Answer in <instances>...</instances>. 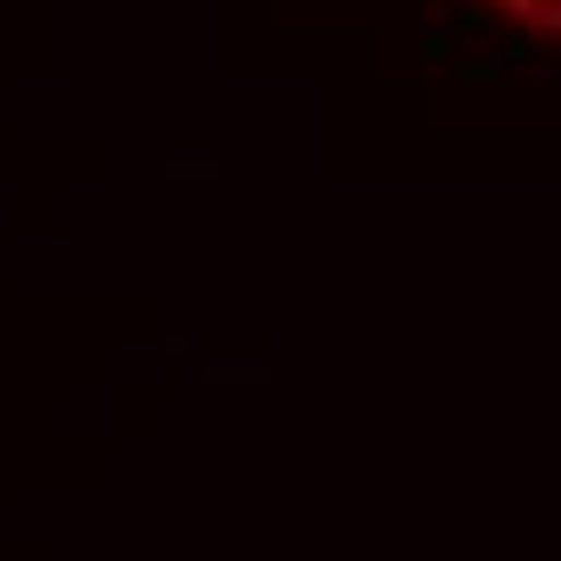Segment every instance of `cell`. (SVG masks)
Returning a JSON list of instances; mask_svg holds the SVG:
<instances>
[{"label":"cell","mask_w":561,"mask_h":561,"mask_svg":"<svg viewBox=\"0 0 561 561\" xmlns=\"http://www.w3.org/2000/svg\"><path fill=\"white\" fill-rule=\"evenodd\" d=\"M452 39H458L452 13H432V26H426V39H420V59H432V65H445V59H452Z\"/></svg>","instance_id":"obj_1"},{"label":"cell","mask_w":561,"mask_h":561,"mask_svg":"<svg viewBox=\"0 0 561 561\" xmlns=\"http://www.w3.org/2000/svg\"><path fill=\"white\" fill-rule=\"evenodd\" d=\"M452 26H458V33H485V26H491V0H465V7L452 13Z\"/></svg>","instance_id":"obj_2"},{"label":"cell","mask_w":561,"mask_h":561,"mask_svg":"<svg viewBox=\"0 0 561 561\" xmlns=\"http://www.w3.org/2000/svg\"><path fill=\"white\" fill-rule=\"evenodd\" d=\"M458 77H465V84H491V77H497V65H491V59H472V65L458 59Z\"/></svg>","instance_id":"obj_5"},{"label":"cell","mask_w":561,"mask_h":561,"mask_svg":"<svg viewBox=\"0 0 561 561\" xmlns=\"http://www.w3.org/2000/svg\"><path fill=\"white\" fill-rule=\"evenodd\" d=\"M491 7H503V13H516V20H529V26L542 20V0H491Z\"/></svg>","instance_id":"obj_4"},{"label":"cell","mask_w":561,"mask_h":561,"mask_svg":"<svg viewBox=\"0 0 561 561\" xmlns=\"http://www.w3.org/2000/svg\"><path fill=\"white\" fill-rule=\"evenodd\" d=\"M536 26H549V33H561V0H542V20Z\"/></svg>","instance_id":"obj_7"},{"label":"cell","mask_w":561,"mask_h":561,"mask_svg":"<svg viewBox=\"0 0 561 561\" xmlns=\"http://www.w3.org/2000/svg\"><path fill=\"white\" fill-rule=\"evenodd\" d=\"M497 59H503V65H529V33H510V39L497 46Z\"/></svg>","instance_id":"obj_3"},{"label":"cell","mask_w":561,"mask_h":561,"mask_svg":"<svg viewBox=\"0 0 561 561\" xmlns=\"http://www.w3.org/2000/svg\"><path fill=\"white\" fill-rule=\"evenodd\" d=\"M529 77H542V84H556V77H561V65H556V59H529Z\"/></svg>","instance_id":"obj_6"}]
</instances>
